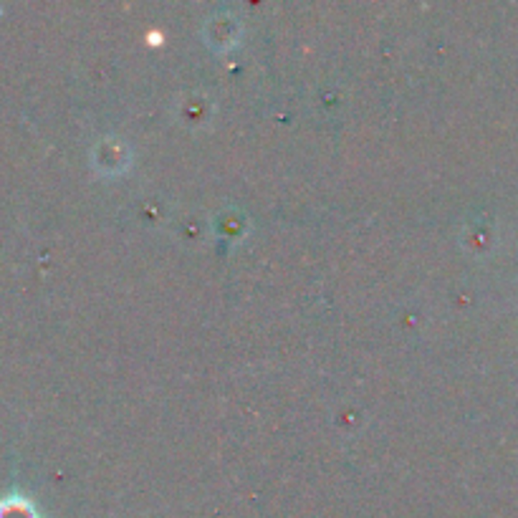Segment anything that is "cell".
Returning a JSON list of instances; mask_svg holds the SVG:
<instances>
[{
    "label": "cell",
    "instance_id": "6da1fadb",
    "mask_svg": "<svg viewBox=\"0 0 518 518\" xmlns=\"http://www.w3.org/2000/svg\"><path fill=\"white\" fill-rule=\"evenodd\" d=\"M0 518H33V508L26 501H11L0 508Z\"/></svg>",
    "mask_w": 518,
    "mask_h": 518
}]
</instances>
